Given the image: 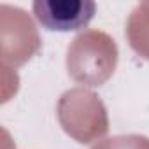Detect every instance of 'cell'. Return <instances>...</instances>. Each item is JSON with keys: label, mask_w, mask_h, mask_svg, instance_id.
I'll return each mask as SVG.
<instances>
[{"label": "cell", "mask_w": 149, "mask_h": 149, "mask_svg": "<svg viewBox=\"0 0 149 149\" xmlns=\"http://www.w3.org/2000/svg\"><path fill=\"white\" fill-rule=\"evenodd\" d=\"M116 40L102 30H84L67 49V72L77 84L97 88L105 84L118 67Z\"/></svg>", "instance_id": "1"}, {"label": "cell", "mask_w": 149, "mask_h": 149, "mask_svg": "<svg viewBox=\"0 0 149 149\" xmlns=\"http://www.w3.org/2000/svg\"><path fill=\"white\" fill-rule=\"evenodd\" d=\"M56 118L63 132L79 144L100 140L109 132V114L102 98L88 88H70L61 93Z\"/></svg>", "instance_id": "2"}, {"label": "cell", "mask_w": 149, "mask_h": 149, "mask_svg": "<svg viewBox=\"0 0 149 149\" xmlns=\"http://www.w3.org/2000/svg\"><path fill=\"white\" fill-rule=\"evenodd\" d=\"M39 30L21 7L0 6V58L4 68L25 65L40 49Z\"/></svg>", "instance_id": "3"}, {"label": "cell", "mask_w": 149, "mask_h": 149, "mask_svg": "<svg viewBox=\"0 0 149 149\" xmlns=\"http://www.w3.org/2000/svg\"><path fill=\"white\" fill-rule=\"evenodd\" d=\"M32 11L46 30L74 32L88 26L97 13V4L91 0H35Z\"/></svg>", "instance_id": "4"}, {"label": "cell", "mask_w": 149, "mask_h": 149, "mask_svg": "<svg viewBox=\"0 0 149 149\" xmlns=\"http://www.w3.org/2000/svg\"><path fill=\"white\" fill-rule=\"evenodd\" d=\"M126 39L130 47L149 60V2H140L126 19Z\"/></svg>", "instance_id": "5"}, {"label": "cell", "mask_w": 149, "mask_h": 149, "mask_svg": "<svg viewBox=\"0 0 149 149\" xmlns=\"http://www.w3.org/2000/svg\"><path fill=\"white\" fill-rule=\"evenodd\" d=\"M93 149H149V137L139 133L114 135L100 140L93 146Z\"/></svg>", "instance_id": "6"}, {"label": "cell", "mask_w": 149, "mask_h": 149, "mask_svg": "<svg viewBox=\"0 0 149 149\" xmlns=\"http://www.w3.org/2000/svg\"><path fill=\"white\" fill-rule=\"evenodd\" d=\"M4 149H6V147H4Z\"/></svg>", "instance_id": "7"}]
</instances>
